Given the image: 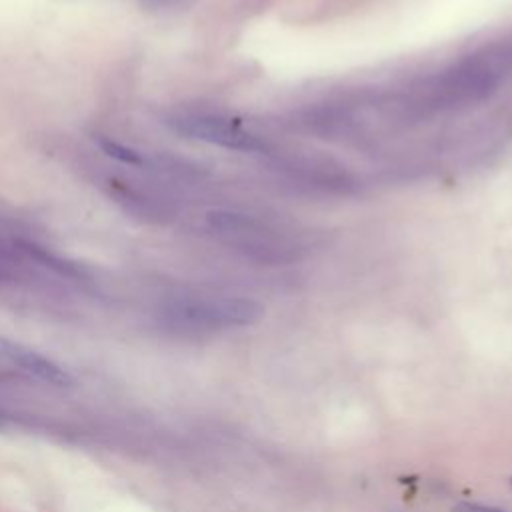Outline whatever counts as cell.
Returning <instances> with one entry per match:
<instances>
[{
	"mask_svg": "<svg viewBox=\"0 0 512 512\" xmlns=\"http://www.w3.org/2000/svg\"><path fill=\"white\" fill-rule=\"evenodd\" d=\"M164 314L176 328L202 332L254 324L262 318L264 308L256 300L240 296L186 294L170 300Z\"/></svg>",
	"mask_w": 512,
	"mask_h": 512,
	"instance_id": "2",
	"label": "cell"
},
{
	"mask_svg": "<svg viewBox=\"0 0 512 512\" xmlns=\"http://www.w3.org/2000/svg\"><path fill=\"white\" fill-rule=\"evenodd\" d=\"M96 142H98L100 150H102L106 156H110V158H114V160H118V162H122V164L142 166V164L146 162L144 156H142L138 150H134V148H130V146H126V144H120V142H116V140H112V138L98 136Z\"/></svg>",
	"mask_w": 512,
	"mask_h": 512,
	"instance_id": "6",
	"label": "cell"
},
{
	"mask_svg": "<svg viewBox=\"0 0 512 512\" xmlns=\"http://www.w3.org/2000/svg\"><path fill=\"white\" fill-rule=\"evenodd\" d=\"M498 84V72L488 60H464L432 80L416 94L414 104L420 110H444L486 98Z\"/></svg>",
	"mask_w": 512,
	"mask_h": 512,
	"instance_id": "3",
	"label": "cell"
},
{
	"mask_svg": "<svg viewBox=\"0 0 512 512\" xmlns=\"http://www.w3.org/2000/svg\"><path fill=\"white\" fill-rule=\"evenodd\" d=\"M208 224L246 256L264 264H284L298 258V242L270 222L236 210H214Z\"/></svg>",
	"mask_w": 512,
	"mask_h": 512,
	"instance_id": "1",
	"label": "cell"
},
{
	"mask_svg": "<svg viewBox=\"0 0 512 512\" xmlns=\"http://www.w3.org/2000/svg\"><path fill=\"white\" fill-rule=\"evenodd\" d=\"M168 126L186 138L228 150L256 152L266 146L254 132L242 128L238 122L212 114H178L168 120Z\"/></svg>",
	"mask_w": 512,
	"mask_h": 512,
	"instance_id": "4",
	"label": "cell"
},
{
	"mask_svg": "<svg viewBox=\"0 0 512 512\" xmlns=\"http://www.w3.org/2000/svg\"><path fill=\"white\" fill-rule=\"evenodd\" d=\"M0 350L4 352V356H8L16 366H20L24 372H28L30 376L54 384V386H64L70 382V376L66 370H62L56 362H52L50 358L42 356L40 352H34L26 346L14 344V342H0Z\"/></svg>",
	"mask_w": 512,
	"mask_h": 512,
	"instance_id": "5",
	"label": "cell"
},
{
	"mask_svg": "<svg viewBox=\"0 0 512 512\" xmlns=\"http://www.w3.org/2000/svg\"><path fill=\"white\" fill-rule=\"evenodd\" d=\"M452 512H504L500 508L494 506H484V504H476V502H458Z\"/></svg>",
	"mask_w": 512,
	"mask_h": 512,
	"instance_id": "7",
	"label": "cell"
}]
</instances>
